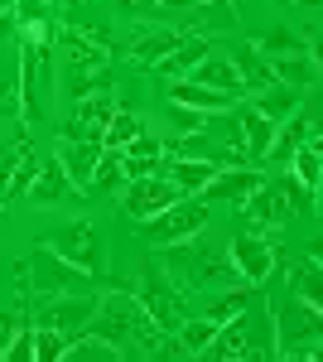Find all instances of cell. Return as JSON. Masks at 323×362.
I'll return each instance as SVG.
<instances>
[{"label":"cell","mask_w":323,"mask_h":362,"mask_svg":"<svg viewBox=\"0 0 323 362\" xmlns=\"http://www.w3.org/2000/svg\"><path fill=\"white\" fill-rule=\"evenodd\" d=\"M164 271L179 280V285H189V290L237 285V266H232V256H227V251H217V247H208V242H203V232L189 237V242L164 247Z\"/></svg>","instance_id":"cell-1"},{"label":"cell","mask_w":323,"mask_h":362,"mask_svg":"<svg viewBox=\"0 0 323 362\" xmlns=\"http://www.w3.org/2000/svg\"><path fill=\"white\" fill-rule=\"evenodd\" d=\"M131 295H135V305L150 314V324L164 329V334H179V324L189 319V309H184V285L169 276L164 266H145L140 280L131 285Z\"/></svg>","instance_id":"cell-2"},{"label":"cell","mask_w":323,"mask_h":362,"mask_svg":"<svg viewBox=\"0 0 323 362\" xmlns=\"http://www.w3.org/2000/svg\"><path fill=\"white\" fill-rule=\"evenodd\" d=\"M319 309L309 305H280L270 314V343H275V358H314L319 353Z\"/></svg>","instance_id":"cell-3"},{"label":"cell","mask_w":323,"mask_h":362,"mask_svg":"<svg viewBox=\"0 0 323 362\" xmlns=\"http://www.w3.org/2000/svg\"><path fill=\"white\" fill-rule=\"evenodd\" d=\"M208 203L203 198H174L169 208H160L155 218H145V237H150V247H174V242H189L198 232H208Z\"/></svg>","instance_id":"cell-4"},{"label":"cell","mask_w":323,"mask_h":362,"mask_svg":"<svg viewBox=\"0 0 323 362\" xmlns=\"http://www.w3.org/2000/svg\"><path fill=\"white\" fill-rule=\"evenodd\" d=\"M34 280V290L39 295H87L92 285H97V276H87V271H78V266H68L58 251H49L44 242H39V251L29 256V276Z\"/></svg>","instance_id":"cell-5"},{"label":"cell","mask_w":323,"mask_h":362,"mask_svg":"<svg viewBox=\"0 0 323 362\" xmlns=\"http://www.w3.org/2000/svg\"><path fill=\"white\" fill-rule=\"evenodd\" d=\"M44 247L58 251L68 266H78V271H87V276H102V242H97V227L87 223V218L54 227V232L44 237Z\"/></svg>","instance_id":"cell-6"},{"label":"cell","mask_w":323,"mask_h":362,"mask_svg":"<svg viewBox=\"0 0 323 362\" xmlns=\"http://www.w3.org/2000/svg\"><path fill=\"white\" fill-rule=\"evenodd\" d=\"M227 256L237 266V280H246V285H270L275 266H280V251L270 247L266 237H251V232H237L227 242Z\"/></svg>","instance_id":"cell-7"},{"label":"cell","mask_w":323,"mask_h":362,"mask_svg":"<svg viewBox=\"0 0 323 362\" xmlns=\"http://www.w3.org/2000/svg\"><path fill=\"white\" fill-rule=\"evenodd\" d=\"M174 198H184L164 174H150V179H131L126 189H121V213L135 218V223H145V218H155L160 208H169Z\"/></svg>","instance_id":"cell-8"},{"label":"cell","mask_w":323,"mask_h":362,"mask_svg":"<svg viewBox=\"0 0 323 362\" xmlns=\"http://www.w3.org/2000/svg\"><path fill=\"white\" fill-rule=\"evenodd\" d=\"M179 44H184V29H174V25H135L131 39H126V58H131L135 68H155V63L169 58Z\"/></svg>","instance_id":"cell-9"},{"label":"cell","mask_w":323,"mask_h":362,"mask_svg":"<svg viewBox=\"0 0 323 362\" xmlns=\"http://www.w3.org/2000/svg\"><path fill=\"white\" fill-rule=\"evenodd\" d=\"M111 112H116V97L111 92H92L73 102V116L63 121V140H102Z\"/></svg>","instance_id":"cell-10"},{"label":"cell","mask_w":323,"mask_h":362,"mask_svg":"<svg viewBox=\"0 0 323 362\" xmlns=\"http://www.w3.org/2000/svg\"><path fill=\"white\" fill-rule=\"evenodd\" d=\"M92 309H97V300H92V295H54L49 305L39 309V324H44V329H58L63 338H73V334H82V329H87Z\"/></svg>","instance_id":"cell-11"},{"label":"cell","mask_w":323,"mask_h":362,"mask_svg":"<svg viewBox=\"0 0 323 362\" xmlns=\"http://www.w3.org/2000/svg\"><path fill=\"white\" fill-rule=\"evenodd\" d=\"M261 184H266L261 165H232V169H217L198 198H203V203H242V198L251 194V189H261Z\"/></svg>","instance_id":"cell-12"},{"label":"cell","mask_w":323,"mask_h":362,"mask_svg":"<svg viewBox=\"0 0 323 362\" xmlns=\"http://www.w3.org/2000/svg\"><path fill=\"white\" fill-rule=\"evenodd\" d=\"M68 198H78V189H73V179L63 174V165H58V155H54L49 165H39V169H34L25 203H29V208H63Z\"/></svg>","instance_id":"cell-13"},{"label":"cell","mask_w":323,"mask_h":362,"mask_svg":"<svg viewBox=\"0 0 323 362\" xmlns=\"http://www.w3.org/2000/svg\"><path fill=\"white\" fill-rule=\"evenodd\" d=\"M102 140H58V165H63V174L73 179V189H78V198L87 194V184H92V169H97V160H102Z\"/></svg>","instance_id":"cell-14"},{"label":"cell","mask_w":323,"mask_h":362,"mask_svg":"<svg viewBox=\"0 0 323 362\" xmlns=\"http://www.w3.org/2000/svg\"><path fill=\"white\" fill-rule=\"evenodd\" d=\"M232 121H237V136H242V155L251 160V165H261V160H266V145H270V136H275V121H266V116L256 112L251 102H242Z\"/></svg>","instance_id":"cell-15"},{"label":"cell","mask_w":323,"mask_h":362,"mask_svg":"<svg viewBox=\"0 0 323 362\" xmlns=\"http://www.w3.org/2000/svg\"><path fill=\"white\" fill-rule=\"evenodd\" d=\"M246 218L261 227H285L295 213H290V203H285V194H280V184H261V189H251V194L242 198Z\"/></svg>","instance_id":"cell-16"},{"label":"cell","mask_w":323,"mask_h":362,"mask_svg":"<svg viewBox=\"0 0 323 362\" xmlns=\"http://www.w3.org/2000/svg\"><path fill=\"white\" fill-rule=\"evenodd\" d=\"M217 169H222V160H189V155H179V160L164 165V179H169L184 198H198L203 189H208V179H213Z\"/></svg>","instance_id":"cell-17"},{"label":"cell","mask_w":323,"mask_h":362,"mask_svg":"<svg viewBox=\"0 0 323 362\" xmlns=\"http://www.w3.org/2000/svg\"><path fill=\"white\" fill-rule=\"evenodd\" d=\"M169 102H179V107H193V112H227V107H237L227 92H213V87H203V83H189V78H174L169 83Z\"/></svg>","instance_id":"cell-18"},{"label":"cell","mask_w":323,"mask_h":362,"mask_svg":"<svg viewBox=\"0 0 323 362\" xmlns=\"http://www.w3.org/2000/svg\"><path fill=\"white\" fill-rule=\"evenodd\" d=\"M189 83H203V87H213V92H227L232 102H242V78H237V68H232V58H217V54H208L198 68L189 73Z\"/></svg>","instance_id":"cell-19"},{"label":"cell","mask_w":323,"mask_h":362,"mask_svg":"<svg viewBox=\"0 0 323 362\" xmlns=\"http://www.w3.org/2000/svg\"><path fill=\"white\" fill-rule=\"evenodd\" d=\"M198 358H217V362H227V358H251V338H246V314L227 319V324H217L213 343H208V348H203Z\"/></svg>","instance_id":"cell-20"},{"label":"cell","mask_w":323,"mask_h":362,"mask_svg":"<svg viewBox=\"0 0 323 362\" xmlns=\"http://www.w3.org/2000/svg\"><path fill=\"white\" fill-rule=\"evenodd\" d=\"M314 131H319V126H314L309 116H285V126H275V136H270V145H266V165H270V160L285 165V160H290Z\"/></svg>","instance_id":"cell-21"},{"label":"cell","mask_w":323,"mask_h":362,"mask_svg":"<svg viewBox=\"0 0 323 362\" xmlns=\"http://www.w3.org/2000/svg\"><path fill=\"white\" fill-rule=\"evenodd\" d=\"M208 54H213V49H208V34H184V44H179L169 58H160L155 68H160L164 78L174 83V78H189V73H193V68H198Z\"/></svg>","instance_id":"cell-22"},{"label":"cell","mask_w":323,"mask_h":362,"mask_svg":"<svg viewBox=\"0 0 323 362\" xmlns=\"http://www.w3.org/2000/svg\"><path fill=\"white\" fill-rule=\"evenodd\" d=\"M290 295L309 309H323V266L319 256H299L295 271H290Z\"/></svg>","instance_id":"cell-23"},{"label":"cell","mask_w":323,"mask_h":362,"mask_svg":"<svg viewBox=\"0 0 323 362\" xmlns=\"http://www.w3.org/2000/svg\"><path fill=\"white\" fill-rule=\"evenodd\" d=\"M232 68H237V78H242L246 92H261V87L275 83V68H270V58L256 49V44H242L237 54H232Z\"/></svg>","instance_id":"cell-24"},{"label":"cell","mask_w":323,"mask_h":362,"mask_svg":"<svg viewBox=\"0 0 323 362\" xmlns=\"http://www.w3.org/2000/svg\"><path fill=\"white\" fill-rule=\"evenodd\" d=\"M290 165H295V179L309 189V194H319V184H323V136L314 131V136L299 145L295 155H290Z\"/></svg>","instance_id":"cell-25"},{"label":"cell","mask_w":323,"mask_h":362,"mask_svg":"<svg viewBox=\"0 0 323 362\" xmlns=\"http://www.w3.org/2000/svg\"><path fill=\"white\" fill-rule=\"evenodd\" d=\"M251 107L266 116V121H285V116L299 112V92L285 87V83H270V87H261V92L251 97Z\"/></svg>","instance_id":"cell-26"},{"label":"cell","mask_w":323,"mask_h":362,"mask_svg":"<svg viewBox=\"0 0 323 362\" xmlns=\"http://www.w3.org/2000/svg\"><path fill=\"white\" fill-rule=\"evenodd\" d=\"M270 68H275V83H285V87H314L319 83V58H309V54H290V58H270Z\"/></svg>","instance_id":"cell-27"},{"label":"cell","mask_w":323,"mask_h":362,"mask_svg":"<svg viewBox=\"0 0 323 362\" xmlns=\"http://www.w3.org/2000/svg\"><path fill=\"white\" fill-rule=\"evenodd\" d=\"M126 189V169H121V150H102V160H97V169H92V184H87V194H121Z\"/></svg>","instance_id":"cell-28"},{"label":"cell","mask_w":323,"mask_h":362,"mask_svg":"<svg viewBox=\"0 0 323 362\" xmlns=\"http://www.w3.org/2000/svg\"><path fill=\"white\" fill-rule=\"evenodd\" d=\"M140 131H145V121H140L135 112H121V107H116L111 121H107V131H102V145H107V150H126Z\"/></svg>","instance_id":"cell-29"},{"label":"cell","mask_w":323,"mask_h":362,"mask_svg":"<svg viewBox=\"0 0 323 362\" xmlns=\"http://www.w3.org/2000/svg\"><path fill=\"white\" fill-rule=\"evenodd\" d=\"M213 334H217V324L203 314V319H184L179 324V353H189V358H198L208 343H213Z\"/></svg>","instance_id":"cell-30"},{"label":"cell","mask_w":323,"mask_h":362,"mask_svg":"<svg viewBox=\"0 0 323 362\" xmlns=\"http://www.w3.org/2000/svg\"><path fill=\"white\" fill-rule=\"evenodd\" d=\"M256 49H261L266 58H290V54H304V39L290 34V29H270V34H261Z\"/></svg>","instance_id":"cell-31"},{"label":"cell","mask_w":323,"mask_h":362,"mask_svg":"<svg viewBox=\"0 0 323 362\" xmlns=\"http://www.w3.org/2000/svg\"><path fill=\"white\" fill-rule=\"evenodd\" d=\"M63 348H68V338L58 334V329L34 324V358L39 362H63Z\"/></svg>","instance_id":"cell-32"},{"label":"cell","mask_w":323,"mask_h":362,"mask_svg":"<svg viewBox=\"0 0 323 362\" xmlns=\"http://www.w3.org/2000/svg\"><path fill=\"white\" fill-rule=\"evenodd\" d=\"M246 305H251V295H246V290H232V295H217L213 305H208V319H213V324H227V319H237V314H246Z\"/></svg>","instance_id":"cell-33"},{"label":"cell","mask_w":323,"mask_h":362,"mask_svg":"<svg viewBox=\"0 0 323 362\" xmlns=\"http://www.w3.org/2000/svg\"><path fill=\"white\" fill-rule=\"evenodd\" d=\"M169 126H174L179 136H198V131H208V112H193V107L169 102Z\"/></svg>","instance_id":"cell-34"},{"label":"cell","mask_w":323,"mask_h":362,"mask_svg":"<svg viewBox=\"0 0 323 362\" xmlns=\"http://www.w3.org/2000/svg\"><path fill=\"white\" fill-rule=\"evenodd\" d=\"M280 194H285V203H290V213H304V208L314 213V208H319V198L309 194L299 179H285V184H280Z\"/></svg>","instance_id":"cell-35"},{"label":"cell","mask_w":323,"mask_h":362,"mask_svg":"<svg viewBox=\"0 0 323 362\" xmlns=\"http://www.w3.org/2000/svg\"><path fill=\"white\" fill-rule=\"evenodd\" d=\"M10 334H15V314H5V309H0V353H5Z\"/></svg>","instance_id":"cell-36"},{"label":"cell","mask_w":323,"mask_h":362,"mask_svg":"<svg viewBox=\"0 0 323 362\" xmlns=\"http://www.w3.org/2000/svg\"><path fill=\"white\" fill-rule=\"evenodd\" d=\"M285 5H309V10H314V5H319V0H285Z\"/></svg>","instance_id":"cell-37"},{"label":"cell","mask_w":323,"mask_h":362,"mask_svg":"<svg viewBox=\"0 0 323 362\" xmlns=\"http://www.w3.org/2000/svg\"><path fill=\"white\" fill-rule=\"evenodd\" d=\"M10 5H15V0H0V15H5V10H10Z\"/></svg>","instance_id":"cell-38"}]
</instances>
